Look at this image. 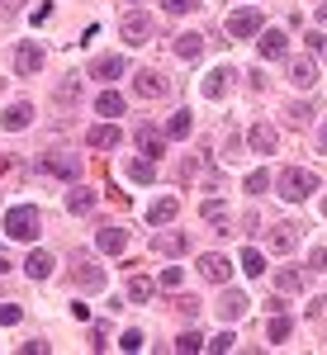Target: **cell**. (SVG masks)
<instances>
[{"label": "cell", "mask_w": 327, "mask_h": 355, "mask_svg": "<svg viewBox=\"0 0 327 355\" xmlns=\"http://www.w3.org/2000/svg\"><path fill=\"white\" fill-rule=\"evenodd\" d=\"M275 185H280V190H275L280 199H290V204H303L308 194L318 190V175H313V171H303V166H285Z\"/></svg>", "instance_id": "cell-1"}, {"label": "cell", "mask_w": 327, "mask_h": 355, "mask_svg": "<svg viewBox=\"0 0 327 355\" xmlns=\"http://www.w3.org/2000/svg\"><path fill=\"white\" fill-rule=\"evenodd\" d=\"M5 232L15 237V242H33L43 227H38V209L33 204H15L10 214H5Z\"/></svg>", "instance_id": "cell-2"}, {"label": "cell", "mask_w": 327, "mask_h": 355, "mask_svg": "<svg viewBox=\"0 0 327 355\" xmlns=\"http://www.w3.org/2000/svg\"><path fill=\"white\" fill-rule=\"evenodd\" d=\"M261 28H266V19H261V10H256V5L233 10V19H228V33H233V38H261Z\"/></svg>", "instance_id": "cell-3"}, {"label": "cell", "mask_w": 327, "mask_h": 355, "mask_svg": "<svg viewBox=\"0 0 327 355\" xmlns=\"http://www.w3.org/2000/svg\"><path fill=\"white\" fill-rule=\"evenodd\" d=\"M133 90L142 95V100H162V95H171V81H166L162 71H137Z\"/></svg>", "instance_id": "cell-4"}, {"label": "cell", "mask_w": 327, "mask_h": 355, "mask_svg": "<svg viewBox=\"0 0 327 355\" xmlns=\"http://www.w3.org/2000/svg\"><path fill=\"white\" fill-rule=\"evenodd\" d=\"M43 166H48V175H57V180H76V175H81V162H76L72 152H48Z\"/></svg>", "instance_id": "cell-5"}, {"label": "cell", "mask_w": 327, "mask_h": 355, "mask_svg": "<svg viewBox=\"0 0 327 355\" xmlns=\"http://www.w3.org/2000/svg\"><path fill=\"white\" fill-rule=\"evenodd\" d=\"M152 38V19L137 10V15H124V43L128 48H137V43H147Z\"/></svg>", "instance_id": "cell-6"}, {"label": "cell", "mask_w": 327, "mask_h": 355, "mask_svg": "<svg viewBox=\"0 0 327 355\" xmlns=\"http://www.w3.org/2000/svg\"><path fill=\"white\" fill-rule=\"evenodd\" d=\"M124 71H128V62L119 53H105V57L90 62V76H95V81H114V76H124Z\"/></svg>", "instance_id": "cell-7"}, {"label": "cell", "mask_w": 327, "mask_h": 355, "mask_svg": "<svg viewBox=\"0 0 327 355\" xmlns=\"http://www.w3.org/2000/svg\"><path fill=\"white\" fill-rule=\"evenodd\" d=\"M28 123H33V105H28V100H19V105H10V110L0 114V128H5V133H19Z\"/></svg>", "instance_id": "cell-8"}, {"label": "cell", "mask_w": 327, "mask_h": 355, "mask_svg": "<svg viewBox=\"0 0 327 355\" xmlns=\"http://www.w3.org/2000/svg\"><path fill=\"white\" fill-rule=\"evenodd\" d=\"M38 67H43V48H38V43H19V48H15V71H19V76H33Z\"/></svg>", "instance_id": "cell-9"}, {"label": "cell", "mask_w": 327, "mask_h": 355, "mask_svg": "<svg viewBox=\"0 0 327 355\" xmlns=\"http://www.w3.org/2000/svg\"><path fill=\"white\" fill-rule=\"evenodd\" d=\"M95 246H100L105 256H119V251H128V227H100V232H95Z\"/></svg>", "instance_id": "cell-10"}, {"label": "cell", "mask_w": 327, "mask_h": 355, "mask_svg": "<svg viewBox=\"0 0 327 355\" xmlns=\"http://www.w3.org/2000/svg\"><path fill=\"white\" fill-rule=\"evenodd\" d=\"M256 43H261V57H285L290 53V33H280V28H261V38H256Z\"/></svg>", "instance_id": "cell-11"}, {"label": "cell", "mask_w": 327, "mask_h": 355, "mask_svg": "<svg viewBox=\"0 0 327 355\" xmlns=\"http://www.w3.org/2000/svg\"><path fill=\"white\" fill-rule=\"evenodd\" d=\"M294 246H299V227H294V223H285V227H271V251L290 256Z\"/></svg>", "instance_id": "cell-12"}, {"label": "cell", "mask_w": 327, "mask_h": 355, "mask_svg": "<svg viewBox=\"0 0 327 355\" xmlns=\"http://www.w3.org/2000/svg\"><path fill=\"white\" fill-rule=\"evenodd\" d=\"M199 270H204L209 284H228V270H233V266H228V256H214V251H209V256L199 261Z\"/></svg>", "instance_id": "cell-13"}, {"label": "cell", "mask_w": 327, "mask_h": 355, "mask_svg": "<svg viewBox=\"0 0 327 355\" xmlns=\"http://www.w3.org/2000/svg\"><path fill=\"white\" fill-rule=\"evenodd\" d=\"M290 81L299 85V90H313V85H318V67H313L308 57H299V62H290Z\"/></svg>", "instance_id": "cell-14"}, {"label": "cell", "mask_w": 327, "mask_h": 355, "mask_svg": "<svg viewBox=\"0 0 327 355\" xmlns=\"http://www.w3.org/2000/svg\"><path fill=\"white\" fill-rule=\"evenodd\" d=\"M171 48H176V57H185V62H199V53H204V33H181Z\"/></svg>", "instance_id": "cell-15"}, {"label": "cell", "mask_w": 327, "mask_h": 355, "mask_svg": "<svg viewBox=\"0 0 327 355\" xmlns=\"http://www.w3.org/2000/svg\"><path fill=\"white\" fill-rule=\"evenodd\" d=\"M128 180L152 185V180H157V162H152V157H133V162H128Z\"/></svg>", "instance_id": "cell-16"}, {"label": "cell", "mask_w": 327, "mask_h": 355, "mask_svg": "<svg viewBox=\"0 0 327 355\" xmlns=\"http://www.w3.org/2000/svg\"><path fill=\"white\" fill-rule=\"evenodd\" d=\"M119 142H124V133H119V128H114V123H95V128H90V147H119Z\"/></svg>", "instance_id": "cell-17"}, {"label": "cell", "mask_w": 327, "mask_h": 355, "mask_svg": "<svg viewBox=\"0 0 327 355\" xmlns=\"http://www.w3.org/2000/svg\"><path fill=\"white\" fill-rule=\"evenodd\" d=\"M218 313H223L228 322H237V318H242V313H246V299H242V294H237V289H228V294L218 299Z\"/></svg>", "instance_id": "cell-18"}, {"label": "cell", "mask_w": 327, "mask_h": 355, "mask_svg": "<svg viewBox=\"0 0 327 355\" xmlns=\"http://www.w3.org/2000/svg\"><path fill=\"white\" fill-rule=\"evenodd\" d=\"M246 142H251L256 152H275V128H271V123H251Z\"/></svg>", "instance_id": "cell-19"}, {"label": "cell", "mask_w": 327, "mask_h": 355, "mask_svg": "<svg viewBox=\"0 0 327 355\" xmlns=\"http://www.w3.org/2000/svg\"><path fill=\"white\" fill-rule=\"evenodd\" d=\"M95 199H100L95 190H85V185H76V190L67 194V209H72V214H90V209H95Z\"/></svg>", "instance_id": "cell-20"}, {"label": "cell", "mask_w": 327, "mask_h": 355, "mask_svg": "<svg viewBox=\"0 0 327 355\" xmlns=\"http://www.w3.org/2000/svg\"><path fill=\"white\" fill-rule=\"evenodd\" d=\"M204 223H214L218 232H233L228 227V204L223 199H204Z\"/></svg>", "instance_id": "cell-21"}, {"label": "cell", "mask_w": 327, "mask_h": 355, "mask_svg": "<svg viewBox=\"0 0 327 355\" xmlns=\"http://www.w3.org/2000/svg\"><path fill=\"white\" fill-rule=\"evenodd\" d=\"M24 270H28V279H48V275H53V256H48V251H33L24 261Z\"/></svg>", "instance_id": "cell-22"}, {"label": "cell", "mask_w": 327, "mask_h": 355, "mask_svg": "<svg viewBox=\"0 0 327 355\" xmlns=\"http://www.w3.org/2000/svg\"><path fill=\"white\" fill-rule=\"evenodd\" d=\"M76 279H81L85 289H100V284H105V270H100V266H90V261H76Z\"/></svg>", "instance_id": "cell-23"}, {"label": "cell", "mask_w": 327, "mask_h": 355, "mask_svg": "<svg viewBox=\"0 0 327 355\" xmlns=\"http://www.w3.org/2000/svg\"><path fill=\"white\" fill-rule=\"evenodd\" d=\"M137 147H142V157H152V162H157V157H162L166 147H162V137L152 133V128H147V123H142V128H137Z\"/></svg>", "instance_id": "cell-24"}, {"label": "cell", "mask_w": 327, "mask_h": 355, "mask_svg": "<svg viewBox=\"0 0 327 355\" xmlns=\"http://www.w3.org/2000/svg\"><path fill=\"white\" fill-rule=\"evenodd\" d=\"M185 232H162V237H157V251H162V256H181V251H185Z\"/></svg>", "instance_id": "cell-25"}, {"label": "cell", "mask_w": 327, "mask_h": 355, "mask_svg": "<svg viewBox=\"0 0 327 355\" xmlns=\"http://www.w3.org/2000/svg\"><path fill=\"white\" fill-rule=\"evenodd\" d=\"M171 218H176V199H171V194L157 199V204L147 209V223H171Z\"/></svg>", "instance_id": "cell-26"}, {"label": "cell", "mask_w": 327, "mask_h": 355, "mask_svg": "<svg viewBox=\"0 0 327 355\" xmlns=\"http://www.w3.org/2000/svg\"><path fill=\"white\" fill-rule=\"evenodd\" d=\"M152 289H157L152 279H142V275H133V279H128V303H147V299H152Z\"/></svg>", "instance_id": "cell-27"}, {"label": "cell", "mask_w": 327, "mask_h": 355, "mask_svg": "<svg viewBox=\"0 0 327 355\" xmlns=\"http://www.w3.org/2000/svg\"><path fill=\"white\" fill-rule=\"evenodd\" d=\"M290 331H294V322H290L285 313H275V318H271V327H266V336H271L275 346H280V341H290Z\"/></svg>", "instance_id": "cell-28"}, {"label": "cell", "mask_w": 327, "mask_h": 355, "mask_svg": "<svg viewBox=\"0 0 327 355\" xmlns=\"http://www.w3.org/2000/svg\"><path fill=\"white\" fill-rule=\"evenodd\" d=\"M95 114H105V119H114V114H124V95H114V90H105V95L95 100Z\"/></svg>", "instance_id": "cell-29"}, {"label": "cell", "mask_w": 327, "mask_h": 355, "mask_svg": "<svg viewBox=\"0 0 327 355\" xmlns=\"http://www.w3.org/2000/svg\"><path fill=\"white\" fill-rule=\"evenodd\" d=\"M166 137H190V114L185 110H176L166 119Z\"/></svg>", "instance_id": "cell-30"}, {"label": "cell", "mask_w": 327, "mask_h": 355, "mask_svg": "<svg viewBox=\"0 0 327 355\" xmlns=\"http://www.w3.org/2000/svg\"><path fill=\"white\" fill-rule=\"evenodd\" d=\"M228 76H233V71H223V67H218L214 76H204V95H209V100H218V95L228 90Z\"/></svg>", "instance_id": "cell-31"}, {"label": "cell", "mask_w": 327, "mask_h": 355, "mask_svg": "<svg viewBox=\"0 0 327 355\" xmlns=\"http://www.w3.org/2000/svg\"><path fill=\"white\" fill-rule=\"evenodd\" d=\"M308 119H313V105H290V110H285V123H290V128H303Z\"/></svg>", "instance_id": "cell-32"}, {"label": "cell", "mask_w": 327, "mask_h": 355, "mask_svg": "<svg viewBox=\"0 0 327 355\" xmlns=\"http://www.w3.org/2000/svg\"><path fill=\"white\" fill-rule=\"evenodd\" d=\"M76 90H81L76 76H62V85H57V105H76Z\"/></svg>", "instance_id": "cell-33"}, {"label": "cell", "mask_w": 327, "mask_h": 355, "mask_svg": "<svg viewBox=\"0 0 327 355\" xmlns=\"http://www.w3.org/2000/svg\"><path fill=\"white\" fill-rule=\"evenodd\" d=\"M242 270L251 275V279H256V275L266 270V256H261V251H251V246H246V251H242Z\"/></svg>", "instance_id": "cell-34"}, {"label": "cell", "mask_w": 327, "mask_h": 355, "mask_svg": "<svg viewBox=\"0 0 327 355\" xmlns=\"http://www.w3.org/2000/svg\"><path fill=\"white\" fill-rule=\"evenodd\" d=\"M275 284H280L285 294H299V289H303V275L299 270H280V275H275Z\"/></svg>", "instance_id": "cell-35"}, {"label": "cell", "mask_w": 327, "mask_h": 355, "mask_svg": "<svg viewBox=\"0 0 327 355\" xmlns=\"http://www.w3.org/2000/svg\"><path fill=\"white\" fill-rule=\"evenodd\" d=\"M19 318H24V308H19V303H0V327H15Z\"/></svg>", "instance_id": "cell-36"}, {"label": "cell", "mask_w": 327, "mask_h": 355, "mask_svg": "<svg viewBox=\"0 0 327 355\" xmlns=\"http://www.w3.org/2000/svg\"><path fill=\"white\" fill-rule=\"evenodd\" d=\"M176 351H204V336H199V331H185V336H176Z\"/></svg>", "instance_id": "cell-37"}, {"label": "cell", "mask_w": 327, "mask_h": 355, "mask_svg": "<svg viewBox=\"0 0 327 355\" xmlns=\"http://www.w3.org/2000/svg\"><path fill=\"white\" fill-rule=\"evenodd\" d=\"M266 185H271V175H266V171H251V175H246V194H261Z\"/></svg>", "instance_id": "cell-38"}, {"label": "cell", "mask_w": 327, "mask_h": 355, "mask_svg": "<svg viewBox=\"0 0 327 355\" xmlns=\"http://www.w3.org/2000/svg\"><path fill=\"white\" fill-rule=\"evenodd\" d=\"M119 346H124V351H142V331H124V336H119Z\"/></svg>", "instance_id": "cell-39"}, {"label": "cell", "mask_w": 327, "mask_h": 355, "mask_svg": "<svg viewBox=\"0 0 327 355\" xmlns=\"http://www.w3.org/2000/svg\"><path fill=\"white\" fill-rule=\"evenodd\" d=\"M162 289H181V266H166L162 270Z\"/></svg>", "instance_id": "cell-40"}, {"label": "cell", "mask_w": 327, "mask_h": 355, "mask_svg": "<svg viewBox=\"0 0 327 355\" xmlns=\"http://www.w3.org/2000/svg\"><path fill=\"white\" fill-rule=\"evenodd\" d=\"M209 346H214V351H233V346H237V336H233V331H218Z\"/></svg>", "instance_id": "cell-41"}, {"label": "cell", "mask_w": 327, "mask_h": 355, "mask_svg": "<svg viewBox=\"0 0 327 355\" xmlns=\"http://www.w3.org/2000/svg\"><path fill=\"white\" fill-rule=\"evenodd\" d=\"M166 10H171V15H190L194 5H199V0H162Z\"/></svg>", "instance_id": "cell-42"}, {"label": "cell", "mask_w": 327, "mask_h": 355, "mask_svg": "<svg viewBox=\"0 0 327 355\" xmlns=\"http://www.w3.org/2000/svg\"><path fill=\"white\" fill-rule=\"evenodd\" d=\"M303 43H308V53H323V48H327V33H303Z\"/></svg>", "instance_id": "cell-43"}, {"label": "cell", "mask_w": 327, "mask_h": 355, "mask_svg": "<svg viewBox=\"0 0 327 355\" xmlns=\"http://www.w3.org/2000/svg\"><path fill=\"white\" fill-rule=\"evenodd\" d=\"M308 266H313V270H327V246H313V256H308Z\"/></svg>", "instance_id": "cell-44"}, {"label": "cell", "mask_w": 327, "mask_h": 355, "mask_svg": "<svg viewBox=\"0 0 327 355\" xmlns=\"http://www.w3.org/2000/svg\"><path fill=\"white\" fill-rule=\"evenodd\" d=\"M181 313H185V318H194V313H199V299H190V294H185V299H181Z\"/></svg>", "instance_id": "cell-45"}, {"label": "cell", "mask_w": 327, "mask_h": 355, "mask_svg": "<svg viewBox=\"0 0 327 355\" xmlns=\"http://www.w3.org/2000/svg\"><path fill=\"white\" fill-rule=\"evenodd\" d=\"M318 152H327V123L318 128Z\"/></svg>", "instance_id": "cell-46"}, {"label": "cell", "mask_w": 327, "mask_h": 355, "mask_svg": "<svg viewBox=\"0 0 327 355\" xmlns=\"http://www.w3.org/2000/svg\"><path fill=\"white\" fill-rule=\"evenodd\" d=\"M5 270H10V261H5V256H0V275H5Z\"/></svg>", "instance_id": "cell-47"}, {"label": "cell", "mask_w": 327, "mask_h": 355, "mask_svg": "<svg viewBox=\"0 0 327 355\" xmlns=\"http://www.w3.org/2000/svg\"><path fill=\"white\" fill-rule=\"evenodd\" d=\"M318 19H323V24H327V5H323V10H318Z\"/></svg>", "instance_id": "cell-48"}, {"label": "cell", "mask_w": 327, "mask_h": 355, "mask_svg": "<svg viewBox=\"0 0 327 355\" xmlns=\"http://www.w3.org/2000/svg\"><path fill=\"white\" fill-rule=\"evenodd\" d=\"M323 218H327V199H323Z\"/></svg>", "instance_id": "cell-49"}, {"label": "cell", "mask_w": 327, "mask_h": 355, "mask_svg": "<svg viewBox=\"0 0 327 355\" xmlns=\"http://www.w3.org/2000/svg\"><path fill=\"white\" fill-rule=\"evenodd\" d=\"M10 5H24V0H10Z\"/></svg>", "instance_id": "cell-50"}, {"label": "cell", "mask_w": 327, "mask_h": 355, "mask_svg": "<svg viewBox=\"0 0 327 355\" xmlns=\"http://www.w3.org/2000/svg\"><path fill=\"white\" fill-rule=\"evenodd\" d=\"M137 5H142V0H137Z\"/></svg>", "instance_id": "cell-51"}]
</instances>
